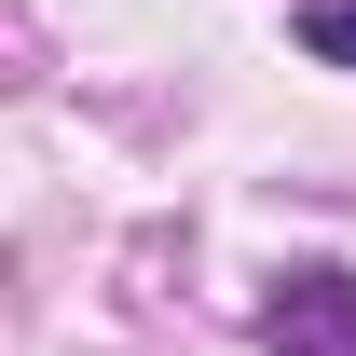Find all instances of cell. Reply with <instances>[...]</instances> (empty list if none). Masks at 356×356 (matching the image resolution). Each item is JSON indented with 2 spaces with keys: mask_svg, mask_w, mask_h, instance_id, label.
Wrapping results in <instances>:
<instances>
[{
  "mask_svg": "<svg viewBox=\"0 0 356 356\" xmlns=\"http://www.w3.org/2000/svg\"><path fill=\"white\" fill-rule=\"evenodd\" d=\"M261 343H274V356H356V274H343V261H302L288 288H274Z\"/></svg>",
  "mask_w": 356,
  "mask_h": 356,
  "instance_id": "1",
  "label": "cell"
},
{
  "mask_svg": "<svg viewBox=\"0 0 356 356\" xmlns=\"http://www.w3.org/2000/svg\"><path fill=\"white\" fill-rule=\"evenodd\" d=\"M302 55H329V69H356V0H315V14H302Z\"/></svg>",
  "mask_w": 356,
  "mask_h": 356,
  "instance_id": "2",
  "label": "cell"
}]
</instances>
